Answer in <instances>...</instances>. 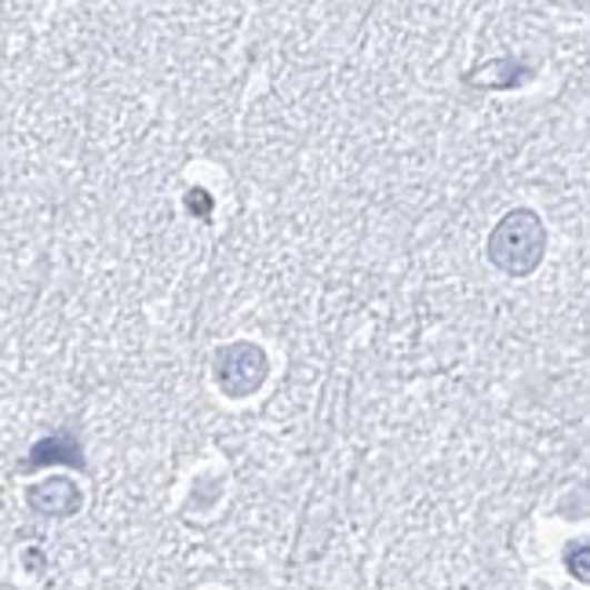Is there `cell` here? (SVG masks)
<instances>
[{
    "mask_svg": "<svg viewBox=\"0 0 590 590\" xmlns=\"http://www.w3.org/2000/svg\"><path fill=\"white\" fill-rule=\"evenodd\" d=\"M547 248V230L536 212L518 208V212L503 216L496 222L492 238H489V259L510 278H529L540 267Z\"/></svg>",
    "mask_w": 590,
    "mask_h": 590,
    "instance_id": "1",
    "label": "cell"
},
{
    "mask_svg": "<svg viewBox=\"0 0 590 590\" xmlns=\"http://www.w3.org/2000/svg\"><path fill=\"white\" fill-rule=\"evenodd\" d=\"M270 361L256 343H230L216 353V387L227 398H252L267 383Z\"/></svg>",
    "mask_w": 590,
    "mask_h": 590,
    "instance_id": "2",
    "label": "cell"
},
{
    "mask_svg": "<svg viewBox=\"0 0 590 590\" xmlns=\"http://www.w3.org/2000/svg\"><path fill=\"white\" fill-rule=\"evenodd\" d=\"M26 503L41 518H70L81 507V489L70 478H48L26 492Z\"/></svg>",
    "mask_w": 590,
    "mask_h": 590,
    "instance_id": "3",
    "label": "cell"
},
{
    "mask_svg": "<svg viewBox=\"0 0 590 590\" xmlns=\"http://www.w3.org/2000/svg\"><path fill=\"white\" fill-rule=\"evenodd\" d=\"M51 463H70V467H81V441H77L70 430H56L51 438L37 441L30 456L22 459V470H41V467H51Z\"/></svg>",
    "mask_w": 590,
    "mask_h": 590,
    "instance_id": "4",
    "label": "cell"
},
{
    "mask_svg": "<svg viewBox=\"0 0 590 590\" xmlns=\"http://www.w3.org/2000/svg\"><path fill=\"white\" fill-rule=\"evenodd\" d=\"M187 204L197 208V212H201V216H208V208H212V201H208V193H204V190H190Z\"/></svg>",
    "mask_w": 590,
    "mask_h": 590,
    "instance_id": "5",
    "label": "cell"
}]
</instances>
